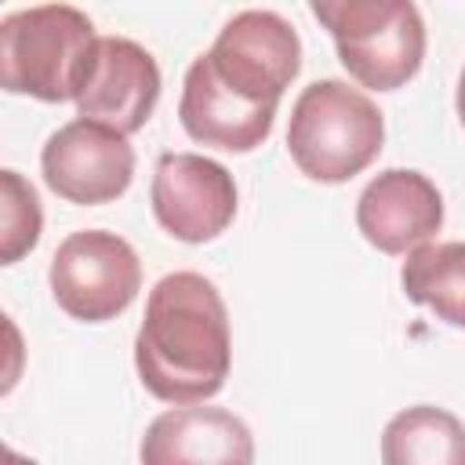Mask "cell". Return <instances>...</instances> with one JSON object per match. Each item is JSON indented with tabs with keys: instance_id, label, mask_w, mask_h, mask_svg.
<instances>
[{
	"instance_id": "1",
	"label": "cell",
	"mask_w": 465,
	"mask_h": 465,
	"mask_svg": "<svg viewBox=\"0 0 465 465\" xmlns=\"http://www.w3.org/2000/svg\"><path fill=\"white\" fill-rule=\"evenodd\" d=\"M232 363L229 312L200 272H167L145 298L134 334V371L163 403H203L222 392Z\"/></svg>"
},
{
	"instance_id": "2",
	"label": "cell",
	"mask_w": 465,
	"mask_h": 465,
	"mask_svg": "<svg viewBox=\"0 0 465 465\" xmlns=\"http://www.w3.org/2000/svg\"><path fill=\"white\" fill-rule=\"evenodd\" d=\"M94 22L73 4H40L0 22V84L36 102H76L94 54Z\"/></svg>"
},
{
	"instance_id": "3",
	"label": "cell",
	"mask_w": 465,
	"mask_h": 465,
	"mask_svg": "<svg viewBox=\"0 0 465 465\" xmlns=\"http://www.w3.org/2000/svg\"><path fill=\"white\" fill-rule=\"evenodd\" d=\"M385 142V120L378 105L345 80L309 84L287 124V153L312 182H349L367 171Z\"/></svg>"
},
{
	"instance_id": "4",
	"label": "cell",
	"mask_w": 465,
	"mask_h": 465,
	"mask_svg": "<svg viewBox=\"0 0 465 465\" xmlns=\"http://www.w3.org/2000/svg\"><path fill=\"white\" fill-rule=\"evenodd\" d=\"M47 280L62 312L80 323H105L138 298L142 262L124 236L80 229L58 243Z\"/></svg>"
},
{
	"instance_id": "5",
	"label": "cell",
	"mask_w": 465,
	"mask_h": 465,
	"mask_svg": "<svg viewBox=\"0 0 465 465\" xmlns=\"http://www.w3.org/2000/svg\"><path fill=\"white\" fill-rule=\"evenodd\" d=\"M207 58L218 80L240 98L280 105L283 91L302 69V40L283 15L251 7L222 25Z\"/></svg>"
},
{
	"instance_id": "6",
	"label": "cell",
	"mask_w": 465,
	"mask_h": 465,
	"mask_svg": "<svg viewBox=\"0 0 465 465\" xmlns=\"http://www.w3.org/2000/svg\"><path fill=\"white\" fill-rule=\"evenodd\" d=\"M40 171L54 196L98 207L127 193L134 178V149L124 131L80 116L44 142Z\"/></svg>"
},
{
	"instance_id": "7",
	"label": "cell",
	"mask_w": 465,
	"mask_h": 465,
	"mask_svg": "<svg viewBox=\"0 0 465 465\" xmlns=\"http://www.w3.org/2000/svg\"><path fill=\"white\" fill-rule=\"evenodd\" d=\"M160 229L182 243L218 240L236 218L232 174L200 153H163L149 189Z\"/></svg>"
},
{
	"instance_id": "8",
	"label": "cell",
	"mask_w": 465,
	"mask_h": 465,
	"mask_svg": "<svg viewBox=\"0 0 465 465\" xmlns=\"http://www.w3.org/2000/svg\"><path fill=\"white\" fill-rule=\"evenodd\" d=\"M156 98H160L156 58L127 36H102L94 65L76 94V113L87 120H102L124 134H134L153 116Z\"/></svg>"
},
{
	"instance_id": "9",
	"label": "cell",
	"mask_w": 465,
	"mask_h": 465,
	"mask_svg": "<svg viewBox=\"0 0 465 465\" xmlns=\"http://www.w3.org/2000/svg\"><path fill=\"white\" fill-rule=\"evenodd\" d=\"M356 225L381 254H407L440 232L443 196L421 171L389 167L360 193Z\"/></svg>"
},
{
	"instance_id": "10",
	"label": "cell",
	"mask_w": 465,
	"mask_h": 465,
	"mask_svg": "<svg viewBox=\"0 0 465 465\" xmlns=\"http://www.w3.org/2000/svg\"><path fill=\"white\" fill-rule=\"evenodd\" d=\"M178 120L185 134L200 145L222 149V153H251L272 134L276 105H258L229 91L211 58L200 54L193 58L185 80H182V98H178Z\"/></svg>"
},
{
	"instance_id": "11",
	"label": "cell",
	"mask_w": 465,
	"mask_h": 465,
	"mask_svg": "<svg viewBox=\"0 0 465 465\" xmlns=\"http://www.w3.org/2000/svg\"><path fill=\"white\" fill-rule=\"evenodd\" d=\"M138 454L145 465H247L254 440L251 429L222 407L174 403V411L153 418Z\"/></svg>"
},
{
	"instance_id": "12",
	"label": "cell",
	"mask_w": 465,
	"mask_h": 465,
	"mask_svg": "<svg viewBox=\"0 0 465 465\" xmlns=\"http://www.w3.org/2000/svg\"><path fill=\"white\" fill-rule=\"evenodd\" d=\"M421 58H425V22L414 4L378 36L338 51V62L345 65V73L371 91L403 87L421 69Z\"/></svg>"
},
{
	"instance_id": "13",
	"label": "cell",
	"mask_w": 465,
	"mask_h": 465,
	"mask_svg": "<svg viewBox=\"0 0 465 465\" xmlns=\"http://www.w3.org/2000/svg\"><path fill=\"white\" fill-rule=\"evenodd\" d=\"M389 465H465V425L443 407H407L381 432Z\"/></svg>"
},
{
	"instance_id": "14",
	"label": "cell",
	"mask_w": 465,
	"mask_h": 465,
	"mask_svg": "<svg viewBox=\"0 0 465 465\" xmlns=\"http://www.w3.org/2000/svg\"><path fill=\"white\" fill-rule=\"evenodd\" d=\"M403 294L436 312V320L465 331V240L421 243L407 251L400 269Z\"/></svg>"
},
{
	"instance_id": "15",
	"label": "cell",
	"mask_w": 465,
	"mask_h": 465,
	"mask_svg": "<svg viewBox=\"0 0 465 465\" xmlns=\"http://www.w3.org/2000/svg\"><path fill=\"white\" fill-rule=\"evenodd\" d=\"M414 0H309L312 18L334 36V47H356L389 29Z\"/></svg>"
},
{
	"instance_id": "16",
	"label": "cell",
	"mask_w": 465,
	"mask_h": 465,
	"mask_svg": "<svg viewBox=\"0 0 465 465\" xmlns=\"http://www.w3.org/2000/svg\"><path fill=\"white\" fill-rule=\"evenodd\" d=\"M44 211L36 189L18 171H0V262L15 265L40 240Z\"/></svg>"
},
{
	"instance_id": "17",
	"label": "cell",
	"mask_w": 465,
	"mask_h": 465,
	"mask_svg": "<svg viewBox=\"0 0 465 465\" xmlns=\"http://www.w3.org/2000/svg\"><path fill=\"white\" fill-rule=\"evenodd\" d=\"M454 109H458V120H461V127H465V69H461V76H458V91H454Z\"/></svg>"
}]
</instances>
